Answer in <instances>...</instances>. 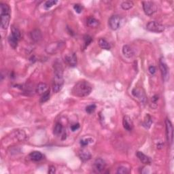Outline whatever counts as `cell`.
Masks as SVG:
<instances>
[{
  "label": "cell",
  "instance_id": "8992f818",
  "mask_svg": "<svg viewBox=\"0 0 174 174\" xmlns=\"http://www.w3.org/2000/svg\"><path fill=\"white\" fill-rule=\"evenodd\" d=\"M63 46H64V44L62 42H54V43L48 44L47 47L46 48V51L48 53L53 55V54L59 52L61 48L63 47Z\"/></svg>",
  "mask_w": 174,
  "mask_h": 174
},
{
  "label": "cell",
  "instance_id": "9c48e42d",
  "mask_svg": "<svg viewBox=\"0 0 174 174\" xmlns=\"http://www.w3.org/2000/svg\"><path fill=\"white\" fill-rule=\"evenodd\" d=\"M121 17L118 15H113L110 17L108 21V24L111 29L116 30L119 28L121 25Z\"/></svg>",
  "mask_w": 174,
  "mask_h": 174
},
{
  "label": "cell",
  "instance_id": "ac0fdd59",
  "mask_svg": "<svg viewBox=\"0 0 174 174\" xmlns=\"http://www.w3.org/2000/svg\"><path fill=\"white\" fill-rule=\"evenodd\" d=\"M29 157L34 161H40L43 158V155L39 151H34L31 152L29 154Z\"/></svg>",
  "mask_w": 174,
  "mask_h": 174
},
{
  "label": "cell",
  "instance_id": "5b68a950",
  "mask_svg": "<svg viewBox=\"0 0 174 174\" xmlns=\"http://www.w3.org/2000/svg\"><path fill=\"white\" fill-rule=\"evenodd\" d=\"M147 30L154 33H161L165 30V27L156 21H150L146 25Z\"/></svg>",
  "mask_w": 174,
  "mask_h": 174
},
{
  "label": "cell",
  "instance_id": "3957f363",
  "mask_svg": "<svg viewBox=\"0 0 174 174\" xmlns=\"http://www.w3.org/2000/svg\"><path fill=\"white\" fill-rule=\"evenodd\" d=\"M1 8V27L3 29L8 27L10 21V8L6 3H0Z\"/></svg>",
  "mask_w": 174,
  "mask_h": 174
},
{
  "label": "cell",
  "instance_id": "e575fe53",
  "mask_svg": "<svg viewBox=\"0 0 174 174\" xmlns=\"http://www.w3.org/2000/svg\"><path fill=\"white\" fill-rule=\"evenodd\" d=\"M158 100V95H154L152 97V103L156 104V102Z\"/></svg>",
  "mask_w": 174,
  "mask_h": 174
},
{
  "label": "cell",
  "instance_id": "4dcf8cb0",
  "mask_svg": "<svg viewBox=\"0 0 174 174\" xmlns=\"http://www.w3.org/2000/svg\"><path fill=\"white\" fill-rule=\"evenodd\" d=\"M92 142V140L90 138H88L86 139V140H82L80 141V145L82 147H85L87 145H88L90 144V143Z\"/></svg>",
  "mask_w": 174,
  "mask_h": 174
},
{
  "label": "cell",
  "instance_id": "8fae6325",
  "mask_svg": "<svg viewBox=\"0 0 174 174\" xmlns=\"http://www.w3.org/2000/svg\"><path fill=\"white\" fill-rule=\"evenodd\" d=\"M123 124L124 129H126V130L128 131H132V129L133 128V123L132 120H131L130 117L128 116H124Z\"/></svg>",
  "mask_w": 174,
  "mask_h": 174
},
{
  "label": "cell",
  "instance_id": "5bb4252c",
  "mask_svg": "<svg viewBox=\"0 0 174 174\" xmlns=\"http://www.w3.org/2000/svg\"><path fill=\"white\" fill-rule=\"evenodd\" d=\"M31 38L33 41L35 42H38L42 40V35L41 32L39 29H34L31 32Z\"/></svg>",
  "mask_w": 174,
  "mask_h": 174
},
{
  "label": "cell",
  "instance_id": "836d02e7",
  "mask_svg": "<svg viewBox=\"0 0 174 174\" xmlns=\"http://www.w3.org/2000/svg\"><path fill=\"white\" fill-rule=\"evenodd\" d=\"M80 128V125H79L78 123L75 124V125H72V126H71V129L72 130V131H76L77 129H78Z\"/></svg>",
  "mask_w": 174,
  "mask_h": 174
},
{
  "label": "cell",
  "instance_id": "d6a6232c",
  "mask_svg": "<svg viewBox=\"0 0 174 174\" xmlns=\"http://www.w3.org/2000/svg\"><path fill=\"white\" fill-rule=\"evenodd\" d=\"M73 9L76 11V12L80 14L83 10V6L80 4H75L74 6H73Z\"/></svg>",
  "mask_w": 174,
  "mask_h": 174
},
{
  "label": "cell",
  "instance_id": "6da1fadb",
  "mask_svg": "<svg viewBox=\"0 0 174 174\" xmlns=\"http://www.w3.org/2000/svg\"><path fill=\"white\" fill-rule=\"evenodd\" d=\"M54 77L53 82V91L54 92H58L63 87L64 80H63V69L61 63L59 61H56L54 64Z\"/></svg>",
  "mask_w": 174,
  "mask_h": 174
},
{
  "label": "cell",
  "instance_id": "d590c367",
  "mask_svg": "<svg viewBox=\"0 0 174 174\" xmlns=\"http://www.w3.org/2000/svg\"><path fill=\"white\" fill-rule=\"evenodd\" d=\"M149 71L152 75H154L156 72V68L154 66H150L149 67Z\"/></svg>",
  "mask_w": 174,
  "mask_h": 174
},
{
  "label": "cell",
  "instance_id": "cb8c5ba5",
  "mask_svg": "<svg viewBox=\"0 0 174 174\" xmlns=\"http://www.w3.org/2000/svg\"><path fill=\"white\" fill-rule=\"evenodd\" d=\"M8 42L10 45L11 46V47L15 49V48H16L17 46H18V40L15 39L14 38H13V37L10 35V36L8 37Z\"/></svg>",
  "mask_w": 174,
  "mask_h": 174
},
{
  "label": "cell",
  "instance_id": "1f68e13d",
  "mask_svg": "<svg viewBox=\"0 0 174 174\" xmlns=\"http://www.w3.org/2000/svg\"><path fill=\"white\" fill-rule=\"evenodd\" d=\"M84 44H85V46H88L89 44L91 43L92 41V38L89 36H85L84 37Z\"/></svg>",
  "mask_w": 174,
  "mask_h": 174
},
{
  "label": "cell",
  "instance_id": "d6986e66",
  "mask_svg": "<svg viewBox=\"0 0 174 174\" xmlns=\"http://www.w3.org/2000/svg\"><path fill=\"white\" fill-rule=\"evenodd\" d=\"M79 156H80L81 160H82L83 161H85V160H89L90 157H91V155H90V152L88 151H87L86 150H82L79 152Z\"/></svg>",
  "mask_w": 174,
  "mask_h": 174
},
{
  "label": "cell",
  "instance_id": "44dd1931",
  "mask_svg": "<svg viewBox=\"0 0 174 174\" xmlns=\"http://www.w3.org/2000/svg\"><path fill=\"white\" fill-rule=\"evenodd\" d=\"M12 31V34L11 36L13 37V38H14L15 39H16L17 40H20L21 38V32L19 31V29L16 27L12 26V27L11 29Z\"/></svg>",
  "mask_w": 174,
  "mask_h": 174
},
{
  "label": "cell",
  "instance_id": "4fadbf2b",
  "mask_svg": "<svg viewBox=\"0 0 174 174\" xmlns=\"http://www.w3.org/2000/svg\"><path fill=\"white\" fill-rule=\"evenodd\" d=\"M132 94L133 95V96L135 97L140 99L142 102H144L145 100H146L145 93L144 92L142 91V89H140V88H134V89L132 90Z\"/></svg>",
  "mask_w": 174,
  "mask_h": 174
},
{
  "label": "cell",
  "instance_id": "52a82bcc",
  "mask_svg": "<svg viewBox=\"0 0 174 174\" xmlns=\"http://www.w3.org/2000/svg\"><path fill=\"white\" fill-rule=\"evenodd\" d=\"M165 125H166V133H167V142L170 145L173 143V126L171 121L169 119H167L165 121Z\"/></svg>",
  "mask_w": 174,
  "mask_h": 174
},
{
  "label": "cell",
  "instance_id": "9a60e30c",
  "mask_svg": "<svg viewBox=\"0 0 174 174\" xmlns=\"http://www.w3.org/2000/svg\"><path fill=\"white\" fill-rule=\"evenodd\" d=\"M136 155L142 163L146 164V165H149V164H150V163H151L150 158H149L148 156H146V154H144V153H143V152H137Z\"/></svg>",
  "mask_w": 174,
  "mask_h": 174
},
{
  "label": "cell",
  "instance_id": "603a6c76",
  "mask_svg": "<svg viewBox=\"0 0 174 174\" xmlns=\"http://www.w3.org/2000/svg\"><path fill=\"white\" fill-rule=\"evenodd\" d=\"M152 123V118L148 114L146 116V117H145V119H144V123H143V126H144L145 128L149 129L150 127H151Z\"/></svg>",
  "mask_w": 174,
  "mask_h": 174
},
{
  "label": "cell",
  "instance_id": "4316f807",
  "mask_svg": "<svg viewBox=\"0 0 174 174\" xmlns=\"http://www.w3.org/2000/svg\"><path fill=\"white\" fill-rule=\"evenodd\" d=\"M50 95H51V94H50V90L48 89L47 91H46L43 95H42L41 99H40V102H41V103H45V102L47 101L50 99Z\"/></svg>",
  "mask_w": 174,
  "mask_h": 174
},
{
  "label": "cell",
  "instance_id": "7a4b0ae2",
  "mask_svg": "<svg viewBox=\"0 0 174 174\" xmlns=\"http://www.w3.org/2000/svg\"><path fill=\"white\" fill-rule=\"evenodd\" d=\"M92 91V86L86 81L77 82L72 88V94L78 97H84L89 95Z\"/></svg>",
  "mask_w": 174,
  "mask_h": 174
},
{
  "label": "cell",
  "instance_id": "7402d4cb",
  "mask_svg": "<svg viewBox=\"0 0 174 174\" xmlns=\"http://www.w3.org/2000/svg\"><path fill=\"white\" fill-rule=\"evenodd\" d=\"M86 24L90 27H97L99 25V21L97 20L96 18H93V17H90V18L87 19Z\"/></svg>",
  "mask_w": 174,
  "mask_h": 174
},
{
  "label": "cell",
  "instance_id": "277c9868",
  "mask_svg": "<svg viewBox=\"0 0 174 174\" xmlns=\"http://www.w3.org/2000/svg\"><path fill=\"white\" fill-rule=\"evenodd\" d=\"M142 5L145 14L148 15V16H152L154 12H156V10H157V8H156V5L154 4V3L152 2V1H143Z\"/></svg>",
  "mask_w": 174,
  "mask_h": 174
},
{
  "label": "cell",
  "instance_id": "8d00e7d4",
  "mask_svg": "<svg viewBox=\"0 0 174 174\" xmlns=\"http://www.w3.org/2000/svg\"><path fill=\"white\" fill-rule=\"evenodd\" d=\"M48 173H55V167L54 166H51L49 167V169H48Z\"/></svg>",
  "mask_w": 174,
  "mask_h": 174
},
{
  "label": "cell",
  "instance_id": "ba28073f",
  "mask_svg": "<svg viewBox=\"0 0 174 174\" xmlns=\"http://www.w3.org/2000/svg\"><path fill=\"white\" fill-rule=\"evenodd\" d=\"M159 68L163 80L167 81L169 78V69L163 58H161L159 61Z\"/></svg>",
  "mask_w": 174,
  "mask_h": 174
},
{
  "label": "cell",
  "instance_id": "83f0119b",
  "mask_svg": "<svg viewBox=\"0 0 174 174\" xmlns=\"http://www.w3.org/2000/svg\"><path fill=\"white\" fill-rule=\"evenodd\" d=\"M57 3L58 1H57V0H48V1H46L45 3H44V8L46 9H49L53 7V5L57 4Z\"/></svg>",
  "mask_w": 174,
  "mask_h": 174
},
{
  "label": "cell",
  "instance_id": "2e32d148",
  "mask_svg": "<svg viewBox=\"0 0 174 174\" xmlns=\"http://www.w3.org/2000/svg\"><path fill=\"white\" fill-rule=\"evenodd\" d=\"M123 53L127 58H131L134 55V51L130 46L125 45L123 48Z\"/></svg>",
  "mask_w": 174,
  "mask_h": 174
},
{
  "label": "cell",
  "instance_id": "d4e9b609",
  "mask_svg": "<svg viewBox=\"0 0 174 174\" xmlns=\"http://www.w3.org/2000/svg\"><path fill=\"white\" fill-rule=\"evenodd\" d=\"M63 125H62L61 123H57L55 125V127H54V131H53L54 134H55L57 135L61 134L62 131H63Z\"/></svg>",
  "mask_w": 174,
  "mask_h": 174
},
{
  "label": "cell",
  "instance_id": "ffe728a7",
  "mask_svg": "<svg viewBox=\"0 0 174 174\" xmlns=\"http://www.w3.org/2000/svg\"><path fill=\"white\" fill-rule=\"evenodd\" d=\"M98 44L99 46L101 47L102 49H105V50H110L111 48V46L110 44L108 43V42L106 41L105 39L103 38H100L98 41Z\"/></svg>",
  "mask_w": 174,
  "mask_h": 174
},
{
  "label": "cell",
  "instance_id": "f546056e",
  "mask_svg": "<svg viewBox=\"0 0 174 174\" xmlns=\"http://www.w3.org/2000/svg\"><path fill=\"white\" fill-rule=\"evenodd\" d=\"M129 173V170L125 167H120L117 171V173L119 174H127Z\"/></svg>",
  "mask_w": 174,
  "mask_h": 174
},
{
  "label": "cell",
  "instance_id": "30bf717a",
  "mask_svg": "<svg viewBox=\"0 0 174 174\" xmlns=\"http://www.w3.org/2000/svg\"><path fill=\"white\" fill-rule=\"evenodd\" d=\"M106 166L105 162L101 158H98L95 160L94 169L97 173H101L105 169Z\"/></svg>",
  "mask_w": 174,
  "mask_h": 174
},
{
  "label": "cell",
  "instance_id": "e0dca14e",
  "mask_svg": "<svg viewBox=\"0 0 174 174\" xmlns=\"http://www.w3.org/2000/svg\"><path fill=\"white\" fill-rule=\"evenodd\" d=\"M48 90V88L47 84H45V83H43V82L40 83V84L38 85V86H37L36 88V92L39 95H43L44 92H45L46 91H47Z\"/></svg>",
  "mask_w": 174,
  "mask_h": 174
},
{
  "label": "cell",
  "instance_id": "484cf974",
  "mask_svg": "<svg viewBox=\"0 0 174 174\" xmlns=\"http://www.w3.org/2000/svg\"><path fill=\"white\" fill-rule=\"evenodd\" d=\"M133 3L132 1H124V2L122 3L121 4V8L125 10H130L131 8H133Z\"/></svg>",
  "mask_w": 174,
  "mask_h": 174
},
{
  "label": "cell",
  "instance_id": "f1b7e54d",
  "mask_svg": "<svg viewBox=\"0 0 174 174\" xmlns=\"http://www.w3.org/2000/svg\"><path fill=\"white\" fill-rule=\"evenodd\" d=\"M95 109H96L95 104H91V105H88L86 108V111L87 113L91 114V113L93 112L95 110Z\"/></svg>",
  "mask_w": 174,
  "mask_h": 174
},
{
  "label": "cell",
  "instance_id": "7c38bea8",
  "mask_svg": "<svg viewBox=\"0 0 174 174\" xmlns=\"http://www.w3.org/2000/svg\"><path fill=\"white\" fill-rule=\"evenodd\" d=\"M65 60H66L67 63L71 67H75L77 65V57L76 54L73 53L67 55L65 57Z\"/></svg>",
  "mask_w": 174,
  "mask_h": 174
}]
</instances>
